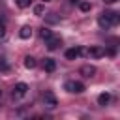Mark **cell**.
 <instances>
[{"label":"cell","instance_id":"7402d4cb","mask_svg":"<svg viewBox=\"0 0 120 120\" xmlns=\"http://www.w3.org/2000/svg\"><path fill=\"white\" fill-rule=\"evenodd\" d=\"M43 2H51V0H43Z\"/></svg>","mask_w":120,"mask_h":120},{"label":"cell","instance_id":"ac0fdd59","mask_svg":"<svg viewBox=\"0 0 120 120\" xmlns=\"http://www.w3.org/2000/svg\"><path fill=\"white\" fill-rule=\"evenodd\" d=\"M4 36H6V26L0 22V38H4Z\"/></svg>","mask_w":120,"mask_h":120},{"label":"cell","instance_id":"7c38bea8","mask_svg":"<svg viewBox=\"0 0 120 120\" xmlns=\"http://www.w3.org/2000/svg\"><path fill=\"white\" fill-rule=\"evenodd\" d=\"M45 22L56 24V22H60V15H56V13H47V15H45Z\"/></svg>","mask_w":120,"mask_h":120},{"label":"cell","instance_id":"30bf717a","mask_svg":"<svg viewBox=\"0 0 120 120\" xmlns=\"http://www.w3.org/2000/svg\"><path fill=\"white\" fill-rule=\"evenodd\" d=\"M109 101H111V94H109V92H103V94H99V96H98V103H99L101 107L109 105Z\"/></svg>","mask_w":120,"mask_h":120},{"label":"cell","instance_id":"44dd1931","mask_svg":"<svg viewBox=\"0 0 120 120\" xmlns=\"http://www.w3.org/2000/svg\"><path fill=\"white\" fill-rule=\"evenodd\" d=\"M105 4H114V2H118V0H103Z\"/></svg>","mask_w":120,"mask_h":120},{"label":"cell","instance_id":"8992f818","mask_svg":"<svg viewBox=\"0 0 120 120\" xmlns=\"http://www.w3.org/2000/svg\"><path fill=\"white\" fill-rule=\"evenodd\" d=\"M103 51H105L103 47L94 45V47H90L88 51H84V54H88V56H92V58H101V56H105V52H103Z\"/></svg>","mask_w":120,"mask_h":120},{"label":"cell","instance_id":"ba28073f","mask_svg":"<svg viewBox=\"0 0 120 120\" xmlns=\"http://www.w3.org/2000/svg\"><path fill=\"white\" fill-rule=\"evenodd\" d=\"M43 69L47 73H52L56 69V60L54 58H43Z\"/></svg>","mask_w":120,"mask_h":120},{"label":"cell","instance_id":"d6986e66","mask_svg":"<svg viewBox=\"0 0 120 120\" xmlns=\"http://www.w3.org/2000/svg\"><path fill=\"white\" fill-rule=\"evenodd\" d=\"M103 52H105V54H109V56H114V52H116V51H114V49H107V51H103Z\"/></svg>","mask_w":120,"mask_h":120},{"label":"cell","instance_id":"5b68a950","mask_svg":"<svg viewBox=\"0 0 120 120\" xmlns=\"http://www.w3.org/2000/svg\"><path fill=\"white\" fill-rule=\"evenodd\" d=\"M45 45H47L49 51H54V49H58V47L62 45V39H60L58 36H51V38L45 39Z\"/></svg>","mask_w":120,"mask_h":120},{"label":"cell","instance_id":"9a60e30c","mask_svg":"<svg viewBox=\"0 0 120 120\" xmlns=\"http://www.w3.org/2000/svg\"><path fill=\"white\" fill-rule=\"evenodd\" d=\"M34 13H36V15H43V13H45V6H43V4L34 6Z\"/></svg>","mask_w":120,"mask_h":120},{"label":"cell","instance_id":"7a4b0ae2","mask_svg":"<svg viewBox=\"0 0 120 120\" xmlns=\"http://www.w3.org/2000/svg\"><path fill=\"white\" fill-rule=\"evenodd\" d=\"M64 88L69 92V94H82L84 92V84L81 81H66Z\"/></svg>","mask_w":120,"mask_h":120},{"label":"cell","instance_id":"2e32d148","mask_svg":"<svg viewBox=\"0 0 120 120\" xmlns=\"http://www.w3.org/2000/svg\"><path fill=\"white\" fill-rule=\"evenodd\" d=\"M90 8H92L90 2H81V4H79V9H81V11H90Z\"/></svg>","mask_w":120,"mask_h":120},{"label":"cell","instance_id":"6da1fadb","mask_svg":"<svg viewBox=\"0 0 120 120\" xmlns=\"http://www.w3.org/2000/svg\"><path fill=\"white\" fill-rule=\"evenodd\" d=\"M118 22H120V13L118 11H103L99 15V19H98V24L101 28H105V30L114 26V24H118Z\"/></svg>","mask_w":120,"mask_h":120},{"label":"cell","instance_id":"4fadbf2b","mask_svg":"<svg viewBox=\"0 0 120 120\" xmlns=\"http://www.w3.org/2000/svg\"><path fill=\"white\" fill-rule=\"evenodd\" d=\"M36 66H38V62H36V58H34V56H24V68L34 69Z\"/></svg>","mask_w":120,"mask_h":120},{"label":"cell","instance_id":"e0dca14e","mask_svg":"<svg viewBox=\"0 0 120 120\" xmlns=\"http://www.w3.org/2000/svg\"><path fill=\"white\" fill-rule=\"evenodd\" d=\"M30 2H32V0H15V4H17L19 8H28Z\"/></svg>","mask_w":120,"mask_h":120},{"label":"cell","instance_id":"8fae6325","mask_svg":"<svg viewBox=\"0 0 120 120\" xmlns=\"http://www.w3.org/2000/svg\"><path fill=\"white\" fill-rule=\"evenodd\" d=\"M19 36H21L22 39H28V38L32 36V28H30L28 24H24V26H21V30H19Z\"/></svg>","mask_w":120,"mask_h":120},{"label":"cell","instance_id":"9c48e42d","mask_svg":"<svg viewBox=\"0 0 120 120\" xmlns=\"http://www.w3.org/2000/svg\"><path fill=\"white\" fill-rule=\"evenodd\" d=\"M81 75H82V77H86V79H90V77H94V75H96V68H94V66H90V64H86V66H82V68H81Z\"/></svg>","mask_w":120,"mask_h":120},{"label":"cell","instance_id":"5bb4252c","mask_svg":"<svg viewBox=\"0 0 120 120\" xmlns=\"http://www.w3.org/2000/svg\"><path fill=\"white\" fill-rule=\"evenodd\" d=\"M39 36H41L43 39H47V38H51V36H52V32H51L49 28H45V26H43V28L39 30Z\"/></svg>","mask_w":120,"mask_h":120},{"label":"cell","instance_id":"52a82bcc","mask_svg":"<svg viewBox=\"0 0 120 120\" xmlns=\"http://www.w3.org/2000/svg\"><path fill=\"white\" fill-rule=\"evenodd\" d=\"M81 54H84V49H82V47H73V49H68V51H66V58H68V60H75V58L81 56Z\"/></svg>","mask_w":120,"mask_h":120},{"label":"cell","instance_id":"ffe728a7","mask_svg":"<svg viewBox=\"0 0 120 120\" xmlns=\"http://www.w3.org/2000/svg\"><path fill=\"white\" fill-rule=\"evenodd\" d=\"M6 68H8V64H6L4 60H0V69H6Z\"/></svg>","mask_w":120,"mask_h":120},{"label":"cell","instance_id":"3957f363","mask_svg":"<svg viewBox=\"0 0 120 120\" xmlns=\"http://www.w3.org/2000/svg\"><path fill=\"white\" fill-rule=\"evenodd\" d=\"M26 92H28V84H26V82H17V84L13 86L11 96H13L15 99H19V98H24V96H26Z\"/></svg>","mask_w":120,"mask_h":120},{"label":"cell","instance_id":"277c9868","mask_svg":"<svg viewBox=\"0 0 120 120\" xmlns=\"http://www.w3.org/2000/svg\"><path fill=\"white\" fill-rule=\"evenodd\" d=\"M43 103H45V107H49V109H54V107L58 105L56 96H54L52 92H45V94H43Z\"/></svg>","mask_w":120,"mask_h":120}]
</instances>
